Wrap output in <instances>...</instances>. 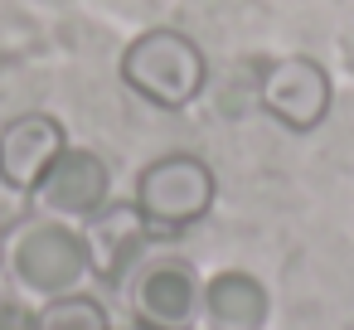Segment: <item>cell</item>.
<instances>
[{
  "mask_svg": "<svg viewBox=\"0 0 354 330\" xmlns=\"http://www.w3.org/2000/svg\"><path fill=\"white\" fill-rule=\"evenodd\" d=\"M204 78H209L204 49L180 30H146L122 54V83L165 112L189 107L204 93Z\"/></svg>",
  "mask_w": 354,
  "mask_h": 330,
  "instance_id": "obj_1",
  "label": "cell"
},
{
  "mask_svg": "<svg viewBox=\"0 0 354 330\" xmlns=\"http://www.w3.org/2000/svg\"><path fill=\"white\" fill-rule=\"evenodd\" d=\"M218 185H214V170L199 161V156H160L141 170L136 180V214L156 228V233H170V228H189L209 214Z\"/></svg>",
  "mask_w": 354,
  "mask_h": 330,
  "instance_id": "obj_2",
  "label": "cell"
},
{
  "mask_svg": "<svg viewBox=\"0 0 354 330\" xmlns=\"http://www.w3.org/2000/svg\"><path fill=\"white\" fill-rule=\"evenodd\" d=\"M10 267L39 296H68L88 272V243L64 223H30L10 248Z\"/></svg>",
  "mask_w": 354,
  "mask_h": 330,
  "instance_id": "obj_3",
  "label": "cell"
},
{
  "mask_svg": "<svg viewBox=\"0 0 354 330\" xmlns=\"http://www.w3.org/2000/svg\"><path fill=\"white\" fill-rule=\"evenodd\" d=\"M262 107L291 127V131H310L325 122L330 112V73L315 59H277L262 73Z\"/></svg>",
  "mask_w": 354,
  "mask_h": 330,
  "instance_id": "obj_4",
  "label": "cell"
},
{
  "mask_svg": "<svg viewBox=\"0 0 354 330\" xmlns=\"http://www.w3.org/2000/svg\"><path fill=\"white\" fill-rule=\"evenodd\" d=\"M107 190H112V175L102 165L97 151H78V146H64V156L49 165V175L39 180L35 199L49 209V214H64V219H93L107 209Z\"/></svg>",
  "mask_w": 354,
  "mask_h": 330,
  "instance_id": "obj_5",
  "label": "cell"
},
{
  "mask_svg": "<svg viewBox=\"0 0 354 330\" xmlns=\"http://www.w3.org/2000/svg\"><path fill=\"white\" fill-rule=\"evenodd\" d=\"M64 127L44 112H25L0 131V180L20 194H35L49 165L64 156Z\"/></svg>",
  "mask_w": 354,
  "mask_h": 330,
  "instance_id": "obj_6",
  "label": "cell"
},
{
  "mask_svg": "<svg viewBox=\"0 0 354 330\" xmlns=\"http://www.w3.org/2000/svg\"><path fill=\"white\" fill-rule=\"evenodd\" d=\"M199 311V282L185 262L160 257L136 277V320L151 330H189Z\"/></svg>",
  "mask_w": 354,
  "mask_h": 330,
  "instance_id": "obj_7",
  "label": "cell"
},
{
  "mask_svg": "<svg viewBox=\"0 0 354 330\" xmlns=\"http://www.w3.org/2000/svg\"><path fill=\"white\" fill-rule=\"evenodd\" d=\"M204 311L223 330H257L267 320V291L248 272H218L204 286Z\"/></svg>",
  "mask_w": 354,
  "mask_h": 330,
  "instance_id": "obj_8",
  "label": "cell"
},
{
  "mask_svg": "<svg viewBox=\"0 0 354 330\" xmlns=\"http://www.w3.org/2000/svg\"><path fill=\"white\" fill-rule=\"evenodd\" d=\"M35 330H112V320L93 296L68 291V296H49V306L39 311Z\"/></svg>",
  "mask_w": 354,
  "mask_h": 330,
  "instance_id": "obj_9",
  "label": "cell"
},
{
  "mask_svg": "<svg viewBox=\"0 0 354 330\" xmlns=\"http://www.w3.org/2000/svg\"><path fill=\"white\" fill-rule=\"evenodd\" d=\"M122 330H151V325H141V320H131V325H122Z\"/></svg>",
  "mask_w": 354,
  "mask_h": 330,
  "instance_id": "obj_10",
  "label": "cell"
}]
</instances>
